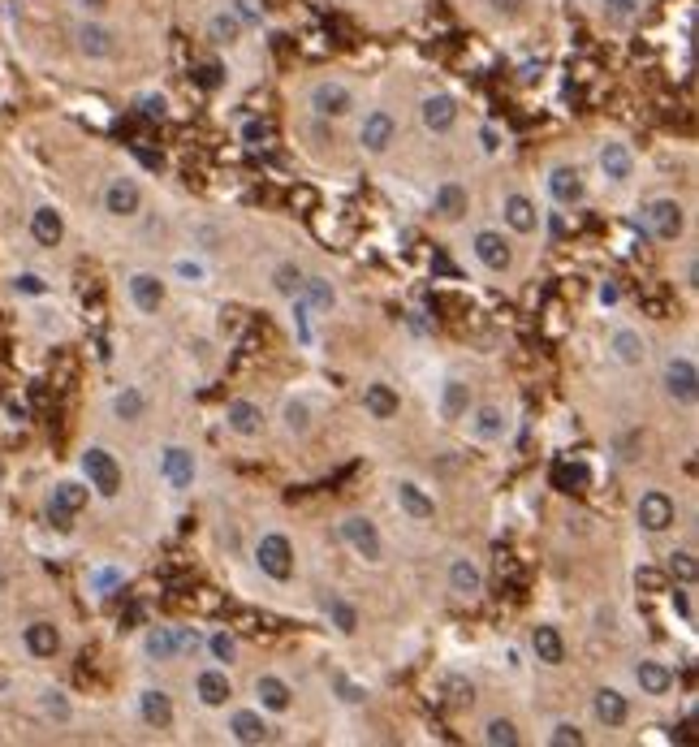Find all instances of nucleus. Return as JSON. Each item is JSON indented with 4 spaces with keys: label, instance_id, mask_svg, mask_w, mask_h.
Returning a JSON list of instances; mask_svg holds the SVG:
<instances>
[{
    "label": "nucleus",
    "instance_id": "obj_1",
    "mask_svg": "<svg viewBox=\"0 0 699 747\" xmlns=\"http://www.w3.org/2000/svg\"><path fill=\"white\" fill-rule=\"evenodd\" d=\"M255 562H260V570L268 575V579H290L293 575V548L285 536L277 532H268L260 536V545H255Z\"/></svg>",
    "mask_w": 699,
    "mask_h": 747
},
{
    "label": "nucleus",
    "instance_id": "obj_2",
    "mask_svg": "<svg viewBox=\"0 0 699 747\" xmlns=\"http://www.w3.org/2000/svg\"><path fill=\"white\" fill-rule=\"evenodd\" d=\"M82 471H87L91 488H99L104 497H117V488H121V466H117V458L108 449H99V445L87 449V454H82Z\"/></svg>",
    "mask_w": 699,
    "mask_h": 747
},
{
    "label": "nucleus",
    "instance_id": "obj_3",
    "mask_svg": "<svg viewBox=\"0 0 699 747\" xmlns=\"http://www.w3.org/2000/svg\"><path fill=\"white\" fill-rule=\"evenodd\" d=\"M665 394L673 402H686V406L699 398V372L691 359H669L665 363Z\"/></svg>",
    "mask_w": 699,
    "mask_h": 747
},
{
    "label": "nucleus",
    "instance_id": "obj_4",
    "mask_svg": "<svg viewBox=\"0 0 699 747\" xmlns=\"http://www.w3.org/2000/svg\"><path fill=\"white\" fill-rule=\"evenodd\" d=\"M648 225H652V233L661 238V242H673L678 233H683V225H686V216H683V203L678 200H656V203H648Z\"/></svg>",
    "mask_w": 699,
    "mask_h": 747
},
{
    "label": "nucleus",
    "instance_id": "obj_5",
    "mask_svg": "<svg viewBox=\"0 0 699 747\" xmlns=\"http://www.w3.org/2000/svg\"><path fill=\"white\" fill-rule=\"evenodd\" d=\"M311 108L320 117H345L350 108H355V96H350V87L345 83H315L311 87Z\"/></svg>",
    "mask_w": 699,
    "mask_h": 747
},
{
    "label": "nucleus",
    "instance_id": "obj_6",
    "mask_svg": "<svg viewBox=\"0 0 699 747\" xmlns=\"http://www.w3.org/2000/svg\"><path fill=\"white\" fill-rule=\"evenodd\" d=\"M74 44H78L82 56H91V61H108L117 52V39L108 26H99V22H78V31H74Z\"/></svg>",
    "mask_w": 699,
    "mask_h": 747
},
{
    "label": "nucleus",
    "instance_id": "obj_7",
    "mask_svg": "<svg viewBox=\"0 0 699 747\" xmlns=\"http://www.w3.org/2000/svg\"><path fill=\"white\" fill-rule=\"evenodd\" d=\"M342 536L350 540V548H355L358 558H367V562H380V548H385V545H380V532H375V527H372V523H367L363 515H350V518H345V523H342Z\"/></svg>",
    "mask_w": 699,
    "mask_h": 747
},
{
    "label": "nucleus",
    "instance_id": "obj_8",
    "mask_svg": "<svg viewBox=\"0 0 699 747\" xmlns=\"http://www.w3.org/2000/svg\"><path fill=\"white\" fill-rule=\"evenodd\" d=\"M160 471L173 488H190V484H195V454L181 449V445H169L160 458Z\"/></svg>",
    "mask_w": 699,
    "mask_h": 747
},
{
    "label": "nucleus",
    "instance_id": "obj_9",
    "mask_svg": "<svg viewBox=\"0 0 699 747\" xmlns=\"http://www.w3.org/2000/svg\"><path fill=\"white\" fill-rule=\"evenodd\" d=\"M393 134H397V121H393V113L375 108V113H367V121H363L358 138H363V148H367V151H385V148L393 143Z\"/></svg>",
    "mask_w": 699,
    "mask_h": 747
},
{
    "label": "nucleus",
    "instance_id": "obj_10",
    "mask_svg": "<svg viewBox=\"0 0 699 747\" xmlns=\"http://www.w3.org/2000/svg\"><path fill=\"white\" fill-rule=\"evenodd\" d=\"M639 523L648 527V532H669L673 527V501L665 493H643L639 501Z\"/></svg>",
    "mask_w": 699,
    "mask_h": 747
},
{
    "label": "nucleus",
    "instance_id": "obj_11",
    "mask_svg": "<svg viewBox=\"0 0 699 747\" xmlns=\"http://www.w3.org/2000/svg\"><path fill=\"white\" fill-rule=\"evenodd\" d=\"M591 709H596V717H601L609 731H618V726H626V717H631V704H626V696L622 691H613V687H604V691H596V700H591Z\"/></svg>",
    "mask_w": 699,
    "mask_h": 747
},
{
    "label": "nucleus",
    "instance_id": "obj_12",
    "mask_svg": "<svg viewBox=\"0 0 699 747\" xmlns=\"http://www.w3.org/2000/svg\"><path fill=\"white\" fill-rule=\"evenodd\" d=\"M419 117H423V126H427V130H449V126H454V121H457V100H454V96H427V100H423V108H419Z\"/></svg>",
    "mask_w": 699,
    "mask_h": 747
},
{
    "label": "nucleus",
    "instance_id": "obj_13",
    "mask_svg": "<svg viewBox=\"0 0 699 747\" xmlns=\"http://www.w3.org/2000/svg\"><path fill=\"white\" fill-rule=\"evenodd\" d=\"M104 208L113 216H134L139 212V186L130 178H117L108 190H104Z\"/></svg>",
    "mask_w": 699,
    "mask_h": 747
},
{
    "label": "nucleus",
    "instance_id": "obj_14",
    "mask_svg": "<svg viewBox=\"0 0 699 747\" xmlns=\"http://www.w3.org/2000/svg\"><path fill=\"white\" fill-rule=\"evenodd\" d=\"M139 709H143V721L156 726V731H164L173 721V700L164 696V691H156V687H147L143 696H139Z\"/></svg>",
    "mask_w": 699,
    "mask_h": 747
},
{
    "label": "nucleus",
    "instance_id": "obj_15",
    "mask_svg": "<svg viewBox=\"0 0 699 747\" xmlns=\"http://www.w3.org/2000/svg\"><path fill=\"white\" fill-rule=\"evenodd\" d=\"M549 190H553L557 203H579L583 200V178H579V169H570V165L553 169V173H549Z\"/></svg>",
    "mask_w": 699,
    "mask_h": 747
},
{
    "label": "nucleus",
    "instance_id": "obj_16",
    "mask_svg": "<svg viewBox=\"0 0 699 747\" xmlns=\"http://www.w3.org/2000/svg\"><path fill=\"white\" fill-rule=\"evenodd\" d=\"M130 294H134V302H139V312H160L164 285H160V277H151V272H134Z\"/></svg>",
    "mask_w": 699,
    "mask_h": 747
},
{
    "label": "nucleus",
    "instance_id": "obj_17",
    "mask_svg": "<svg viewBox=\"0 0 699 747\" xmlns=\"http://www.w3.org/2000/svg\"><path fill=\"white\" fill-rule=\"evenodd\" d=\"M475 255H479L492 272H505V268H509V247H505L501 233H492V230H484L475 238Z\"/></svg>",
    "mask_w": 699,
    "mask_h": 747
},
{
    "label": "nucleus",
    "instance_id": "obj_18",
    "mask_svg": "<svg viewBox=\"0 0 699 747\" xmlns=\"http://www.w3.org/2000/svg\"><path fill=\"white\" fill-rule=\"evenodd\" d=\"M31 233H35L39 247H57V242L66 238V220L52 212V208H39V212L31 216Z\"/></svg>",
    "mask_w": 699,
    "mask_h": 747
},
{
    "label": "nucleus",
    "instance_id": "obj_19",
    "mask_svg": "<svg viewBox=\"0 0 699 747\" xmlns=\"http://www.w3.org/2000/svg\"><path fill=\"white\" fill-rule=\"evenodd\" d=\"M601 169H604V178H613V182H626L631 178V151H626V143H604L601 148Z\"/></svg>",
    "mask_w": 699,
    "mask_h": 747
},
{
    "label": "nucleus",
    "instance_id": "obj_20",
    "mask_svg": "<svg viewBox=\"0 0 699 747\" xmlns=\"http://www.w3.org/2000/svg\"><path fill=\"white\" fill-rule=\"evenodd\" d=\"M26 648H31V657H57L61 631H57L52 622H31V627H26Z\"/></svg>",
    "mask_w": 699,
    "mask_h": 747
},
{
    "label": "nucleus",
    "instance_id": "obj_21",
    "mask_svg": "<svg viewBox=\"0 0 699 747\" xmlns=\"http://www.w3.org/2000/svg\"><path fill=\"white\" fill-rule=\"evenodd\" d=\"M397 506H402L410 518H432L437 515V501L427 497L419 484H397Z\"/></svg>",
    "mask_w": 699,
    "mask_h": 747
},
{
    "label": "nucleus",
    "instance_id": "obj_22",
    "mask_svg": "<svg viewBox=\"0 0 699 747\" xmlns=\"http://www.w3.org/2000/svg\"><path fill=\"white\" fill-rule=\"evenodd\" d=\"M531 648H536V657H540L544 665H561V661H566V644H561L557 627H536V635H531Z\"/></svg>",
    "mask_w": 699,
    "mask_h": 747
},
{
    "label": "nucleus",
    "instance_id": "obj_23",
    "mask_svg": "<svg viewBox=\"0 0 699 747\" xmlns=\"http://www.w3.org/2000/svg\"><path fill=\"white\" fill-rule=\"evenodd\" d=\"M242 22H238V14L233 9H216V14L208 17V39H216V44H238L242 39Z\"/></svg>",
    "mask_w": 699,
    "mask_h": 747
},
{
    "label": "nucleus",
    "instance_id": "obj_24",
    "mask_svg": "<svg viewBox=\"0 0 699 747\" xmlns=\"http://www.w3.org/2000/svg\"><path fill=\"white\" fill-rule=\"evenodd\" d=\"M229 428L233 432H242V436H255V432L263 428V415H260V406L255 402H229Z\"/></svg>",
    "mask_w": 699,
    "mask_h": 747
},
{
    "label": "nucleus",
    "instance_id": "obj_25",
    "mask_svg": "<svg viewBox=\"0 0 699 747\" xmlns=\"http://www.w3.org/2000/svg\"><path fill=\"white\" fill-rule=\"evenodd\" d=\"M634 679H639V687H643L648 696H665L669 687H673V674H669L661 661H643L634 670Z\"/></svg>",
    "mask_w": 699,
    "mask_h": 747
},
{
    "label": "nucleus",
    "instance_id": "obj_26",
    "mask_svg": "<svg viewBox=\"0 0 699 747\" xmlns=\"http://www.w3.org/2000/svg\"><path fill=\"white\" fill-rule=\"evenodd\" d=\"M505 220H509L519 233H531L536 230V220H540L536 203L527 200V195H509V200H505Z\"/></svg>",
    "mask_w": 699,
    "mask_h": 747
},
{
    "label": "nucleus",
    "instance_id": "obj_27",
    "mask_svg": "<svg viewBox=\"0 0 699 747\" xmlns=\"http://www.w3.org/2000/svg\"><path fill=\"white\" fill-rule=\"evenodd\" d=\"M449 588H454L457 597H479L484 579H479V570H475L467 558H457V562L449 566Z\"/></svg>",
    "mask_w": 699,
    "mask_h": 747
},
{
    "label": "nucleus",
    "instance_id": "obj_28",
    "mask_svg": "<svg viewBox=\"0 0 699 747\" xmlns=\"http://www.w3.org/2000/svg\"><path fill=\"white\" fill-rule=\"evenodd\" d=\"M229 696H233V691H229V679L221 670H203V674H199V700H203V704L221 709Z\"/></svg>",
    "mask_w": 699,
    "mask_h": 747
},
{
    "label": "nucleus",
    "instance_id": "obj_29",
    "mask_svg": "<svg viewBox=\"0 0 699 747\" xmlns=\"http://www.w3.org/2000/svg\"><path fill=\"white\" fill-rule=\"evenodd\" d=\"M255 691H260L263 709H272V713H285V709H290V687L281 679H272V674H263V679L255 682Z\"/></svg>",
    "mask_w": 699,
    "mask_h": 747
},
{
    "label": "nucleus",
    "instance_id": "obj_30",
    "mask_svg": "<svg viewBox=\"0 0 699 747\" xmlns=\"http://www.w3.org/2000/svg\"><path fill=\"white\" fill-rule=\"evenodd\" d=\"M363 402H367V411H372L375 419H393V415H397V394H393L389 384H367Z\"/></svg>",
    "mask_w": 699,
    "mask_h": 747
},
{
    "label": "nucleus",
    "instance_id": "obj_31",
    "mask_svg": "<svg viewBox=\"0 0 699 747\" xmlns=\"http://www.w3.org/2000/svg\"><path fill=\"white\" fill-rule=\"evenodd\" d=\"M233 739L238 743H263L268 739V726H263V717L260 713H233Z\"/></svg>",
    "mask_w": 699,
    "mask_h": 747
},
{
    "label": "nucleus",
    "instance_id": "obj_32",
    "mask_svg": "<svg viewBox=\"0 0 699 747\" xmlns=\"http://www.w3.org/2000/svg\"><path fill=\"white\" fill-rule=\"evenodd\" d=\"M52 510H66V515H78L82 506H87V488L82 484H57V493L48 497Z\"/></svg>",
    "mask_w": 699,
    "mask_h": 747
},
{
    "label": "nucleus",
    "instance_id": "obj_33",
    "mask_svg": "<svg viewBox=\"0 0 699 747\" xmlns=\"http://www.w3.org/2000/svg\"><path fill=\"white\" fill-rule=\"evenodd\" d=\"M298 299L307 302V307H320V312H328V307H333V285H328L324 277H303V290H298Z\"/></svg>",
    "mask_w": 699,
    "mask_h": 747
},
{
    "label": "nucleus",
    "instance_id": "obj_34",
    "mask_svg": "<svg viewBox=\"0 0 699 747\" xmlns=\"http://www.w3.org/2000/svg\"><path fill=\"white\" fill-rule=\"evenodd\" d=\"M639 9H643V0H604V22L622 31V26H631L639 17Z\"/></svg>",
    "mask_w": 699,
    "mask_h": 747
},
{
    "label": "nucleus",
    "instance_id": "obj_35",
    "mask_svg": "<svg viewBox=\"0 0 699 747\" xmlns=\"http://www.w3.org/2000/svg\"><path fill=\"white\" fill-rule=\"evenodd\" d=\"M437 212L449 216V220H457V216L467 212V190H462V186H454V182L440 186V190H437Z\"/></svg>",
    "mask_w": 699,
    "mask_h": 747
},
{
    "label": "nucleus",
    "instance_id": "obj_36",
    "mask_svg": "<svg viewBox=\"0 0 699 747\" xmlns=\"http://www.w3.org/2000/svg\"><path fill=\"white\" fill-rule=\"evenodd\" d=\"M147 657H156V661H169V657H178V635L160 627V631L147 635Z\"/></svg>",
    "mask_w": 699,
    "mask_h": 747
},
{
    "label": "nucleus",
    "instance_id": "obj_37",
    "mask_svg": "<svg viewBox=\"0 0 699 747\" xmlns=\"http://www.w3.org/2000/svg\"><path fill=\"white\" fill-rule=\"evenodd\" d=\"M462 411H467V384L449 381V384H445V398H440V415H445V419H462Z\"/></svg>",
    "mask_w": 699,
    "mask_h": 747
},
{
    "label": "nucleus",
    "instance_id": "obj_38",
    "mask_svg": "<svg viewBox=\"0 0 699 747\" xmlns=\"http://www.w3.org/2000/svg\"><path fill=\"white\" fill-rule=\"evenodd\" d=\"M553 484L561 488V493H587V471H583V466L561 463V466L553 471Z\"/></svg>",
    "mask_w": 699,
    "mask_h": 747
},
{
    "label": "nucleus",
    "instance_id": "obj_39",
    "mask_svg": "<svg viewBox=\"0 0 699 747\" xmlns=\"http://www.w3.org/2000/svg\"><path fill=\"white\" fill-rule=\"evenodd\" d=\"M613 350H618L622 363H643V342H639V337H634L631 329L613 333Z\"/></svg>",
    "mask_w": 699,
    "mask_h": 747
},
{
    "label": "nucleus",
    "instance_id": "obj_40",
    "mask_svg": "<svg viewBox=\"0 0 699 747\" xmlns=\"http://www.w3.org/2000/svg\"><path fill=\"white\" fill-rule=\"evenodd\" d=\"M669 575L683 583V588H691V583H695V575H699L695 558H691V553H669Z\"/></svg>",
    "mask_w": 699,
    "mask_h": 747
},
{
    "label": "nucleus",
    "instance_id": "obj_41",
    "mask_svg": "<svg viewBox=\"0 0 699 747\" xmlns=\"http://www.w3.org/2000/svg\"><path fill=\"white\" fill-rule=\"evenodd\" d=\"M484 739H488L492 747H519V731H514V721H505V717H497V721H488V731H484Z\"/></svg>",
    "mask_w": 699,
    "mask_h": 747
},
{
    "label": "nucleus",
    "instance_id": "obj_42",
    "mask_svg": "<svg viewBox=\"0 0 699 747\" xmlns=\"http://www.w3.org/2000/svg\"><path fill=\"white\" fill-rule=\"evenodd\" d=\"M501 428H505V419H501V411H497V406H484V411L475 415V436H484V441L501 436Z\"/></svg>",
    "mask_w": 699,
    "mask_h": 747
},
{
    "label": "nucleus",
    "instance_id": "obj_43",
    "mask_svg": "<svg viewBox=\"0 0 699 747\" xmlns=\"http://www.w3.org/2000/svg\"><path fill=\"white\" fill-rule=\"evenodd\" d=\"M143 406H147V402H143V394H139V389H126V394H117V398H113L117 419H139V415H143Z\"/></svg>",
    "mask_w": 699,
    "mask_h": 747
},
{
    "label": "nucleus",
    "instance_id": "obj_44",
    "mask_svg": "<svg viewBox=\"0 0 699 747\" xmlns=\"http://www.w3.org/2000/svg\"><path fill=\"white\" fill-rule=\"evenodd\" d=\"M328 618L337 622V631H345V635H355V631H358L355 605H345V600H328Z\"/></svg>",
    "mask_w": 699,
    "mask_h": 747
},
{
    "label": "nucleus",
    "instance_id": "obj_45",
    "mask_svg": "<svg viewBox=\"0 0 699 747\" xmlns=\"http://www.w3.org/2000/svg\"><path fill=\"white\" fill-rule=\"evenodd\" d=\"M272 285H277L281 294H293V299H298V290H303V272H298L293 264H281L277 277H272Z\"/></svg>",
    "mask_w": 699,
    "mask_h": 747
},
{
    "label": "nucleus",
    "instance_id": "obj_46",
    "mask_svg": "<svg viewBox=\"0 0 699 747\" xmlns=\"http://www.w3.org/2000/svg\"><path fill=\"white\" fill-rule=\"evenodd\" d=\"M549 743H553V747H583V731H579V726H570V721H561V726H553Z\"/></svg>",
    "mask_w": 699,
    "mask_h": 747
},
{
    "label": "nucleus",
    "instance_id": "obj_47",
    "mask_svg": "<svg viewBox=\"0 0 699 747\" xmlns=\"http://www.w3.org/2000/svg\"><path fill=\"white\" fill-rule=\"evenodd\" d=\"M229 9L238 14V22H242V26H260V5H255V0H233Z\"/></svg>",
    "mask_w": 699,
    "mask_h": 747
},
{
    "label": "nucleus",
    "instance_id": "obj_48",
    "mask_svg": "<svg viewBox=\"0 0 699 747\" xmlns=\"http://www.w3.org/2000/svg\"><path fill=\"white\" fill-rule=\"evenodd\" d=\"M211 652H216V661H233V652H238V644H233V635H229V631L211 635Z\"/></svg>",
    "mask_w": 699,
    "mask_h": 747
},
{
    "label": "nucleus",
    "instance_id": "obj_49",
    "mask_svg": "<svg viewBox=\"0 0 699 747\" xmlns=\"http://www.w3.org/2000/svg\"><path fill=\"white\" fill-rule=\"evenodd\" d=\"M285 419H290V432H307L311 428V411H307V406H298V402H290Z\"/></svg>",
    "mask_w": 699,
    "mask_h": 747
},
{
    "label": "nucleus",
    "instance_id": "obj_50",
    "mask_svg": "<svg viewBox=\"0 0 699 747\" xmlns=\"http://www.w3.org/2000/svg\"><path fill=\"white\" fill-rule=\"evenodd\" d=\"M44 709H48V717H57V721L69 717V704L61 700V691H44Z\"/></svg>",
    "mask_w": 699,
    "mask_h": 747
},
{
    "label": "nucleus",
    "instance_id": "obj_51",
    "mask_svg": "<svg viewBox=\"0 0 699 747\" xmlns=\"http://www.w3.org/2000/svg\"><path fill=\"white\" fill-rule=\"evenodd\" d=\"M634 579H639V588H648V592H661V588H665V575H661V570H652V566H648V570H639Z\"/></svg>",
    "mask_w": 699,
    "mask_h": 747
},
{
    "label": "nucleus",
    "instance_id": "obj_52",
    "mask_svg": "<svg viewBox=\"0 0 699 747\" xmlns=\"http://www.w3.org/2000/svg\"><path fill=\"white\" fill-rule=\"evenodd\" d=\"M488 5H492V14H501V17H519L527 0H488Z\"/></svg>",
    "mask_w": 699,
    "mask_h": 747
},
{
    "label": "nucleus",
    "instance_id": "obj_53",
    "mask_svg": "<svg viewBox=\"0 0 699 747\" xmlns=\"http://www.w3.org/2000/svg\"><path fill=\"white\" fill-rule=\"evenodd\" d=\"M17 290H22V294H44V281H39V277H35V272H22V277H17Z\"/></svg>",
    "mask_w": 699,
    "mask_h": 747
},
{
    "label": "nucleus",
    "instance_id": "obj_54",
    "mask_svg": "<svg viewBox=\"0 0 699 747\" xmlns=\"http://www.w3.org/2000/svg\"><path fill=\"white\" fill-rule=\"evenodd\" d=\"M199 83H203V87H221V66H203V69H199Z\"/></svg>",
    "mask_w": 699,
    "mask_h": 747
},
{
    "label": "nucleus",
    "instance_id": "obj_55",
    "mask_svg": "<svg viewBox=\"0 0 699 747\" xmlns=\"http://www.w3.org/2000/svg\"><path fill=\"white\" fill-rule=\"evenodd\" d=\"M242 134H246V143H260V138H268V126H263V121H251Z\"/></svg>",
    "mask_w": 699,
    "mask_h": 747
},
{
    "label": "nucleus",
    "instance_id": "obj_56",
    "mask_svg": "<svg viewBox=\"0 0 699 747\" xmlns=\"http://www.w3.org/2000/svg\"><path fill=\"white\" fill-rule=\"evenodd\" d=\"M143 117H164V100H160V96H147V100H143Z\"/></svg>",
    "mask_w": 699,
    "mask_h": 747
},
{
    "label": "nucleus",
    "instance_id": "obj_57",
    "mask_svg": "<svg viewBox=\"0 0 699 747\" xmlns=\"http://www.w3.org/2000/svg\"><path fill=\"white\" fill-rule=\"evenodd\" d=\"M48 523H52V527H61V532H66L69 523H74V515H66V510H52V506H48Z\"/></svg>",
    "mask_w": 699,
    "mask_h": 747
},
{
    "label": "nucleus",
    "instance_id": "obj_58",
    "mask_svg": "<svg viewBox=\"0 0 699 747\" xmlns=\"http://www.w3.org/2000/svg\"><path fill=\"white\" fill-rule=\"evenodd\" d=\"M673 609L683 618H691V600H686V592H673Z\"/></svg>",
    "mask_w": 699,
    "mask_h": 747
},
{
    "label": "nucleus",
    "instance_id": "obj_59",
    "mask_svg": "<svg viewBox=\"0 0 699 747\" xmlns=\"http://www.w3.org/2000/svg\"><path fill=\"white\" fill-rule=\"evenodd\" d=\"M601 302H618V285H613V281L601 285Z\"/></svg>",
    "mask_w": 699,
    "mask_h": 747
},
{
    "label": "nucleus",
    "instance_id": "obj_60",
    "mask_svg": "<svg viewBox=\"0 0 699 747\" xmlns=\"http://www.w3.org/2000/svg\"><path fill=\"white\" fill-rule=\"evenodd\" d=\"M337 687H342V691H345V700H350V704H355V700H363V696H358V687H350V682H345V679H337Z\"/></svg>",
    "mask_w": 699,
    "mask_h": 747
},
{
    "label": "nucleus",
    "instance_id": "obj_61",
    "mask_svg": "<svg viewBox=\"0 0 699 747\" xmlns=\"http://www.w3.org/2000/svg\"><path fill=\"white\" fill-rule=\"evenodd\" d=\"M178 272H181V277H195V281L203 277V268H195V264H178Z\"/></svg>",
    "mask_w": 699,
    "mask_h": 747
},
{
    "label": "nucleus",
    "instance_id": "obj_62",
    "mask_svg": "<svg viewBox=\"0 0 699 747\" xmlns=\"http://www.w3.org/2000/svg\"><path fill=\"white\" fill-rule=\"evenodd\" d=\"M96 583H99V588H113V583H117V570H104Z\"/></svg>",
    "mask_w": 699,
    "mask_h": 747
}]
</instances>
